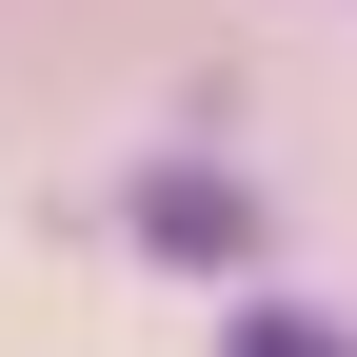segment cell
Here are the masks:
<instances>
[{
	"label": "cell",
	"instance_id": "cell-1",
	"mask_svg": "<svg viewBox=\"0 0 357 357\" xmlns=\"http://www.w3.org/2000/svg\"><path fill=\"white\" fill-rule=\"evenodd\" d=\"M139 238L178 258V278H238V258H258V199L199 178V159H159V178H139Z\"/></svg>",
	"mask_w": 357,
	"mask_h": 357
},
{
	"label": "cell",
	"instance_id": "cell-2",
	"mask_svg": "<svg viewBox=\"0 0 357 357\" xmlns=\"http://www.w3.org/2000/svg\"><path fill=\"white\" fill-rule=\"evenodd\" d=\"M218 357H357L337 318H298V298H258V318H218Z\"/></svg>",
	"mask_w": 357,
	"mask_h": 357
}]
</instances>
